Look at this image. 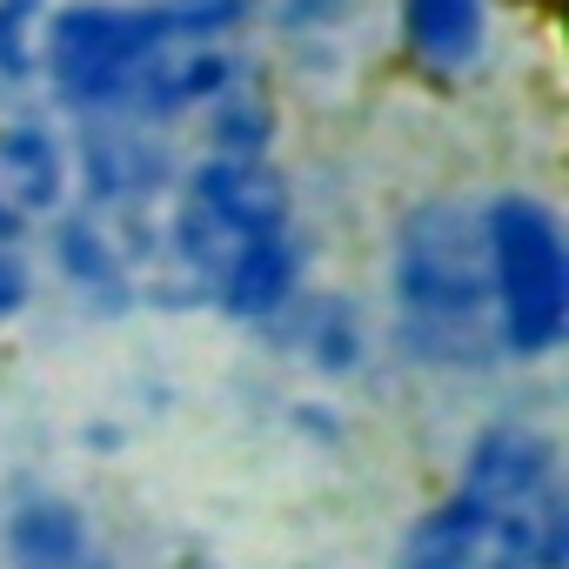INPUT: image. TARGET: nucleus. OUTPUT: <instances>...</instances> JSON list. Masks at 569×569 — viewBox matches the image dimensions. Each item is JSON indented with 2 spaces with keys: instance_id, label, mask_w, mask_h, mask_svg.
<instances>
[{
  "instance_id": "1",
  "label": "nucleus",
  "mask_w": 569,
  "mask_h": 569,
  "mask_svg": "<svg viewBox=\"0 0 569 569\" xmlns=\"http://www.w3.org/2000/svg\"><path fill=\"white\" fill-rule=\"evenodd\" d=\"M396 329L409 356L436 369H482L496 362V309H489V241L482 208L456 194H429L396 221L389 254Z\"/></svg>"
},
{
  "instance_id": "2",
  "label": "nucleus",
  "mask_w": 569,
  "mask_h": 569,
  "mask_svg": "<svg viewBox=\"0 0 569 569\" xmlns=\"http://www.w3.org/2000/svg\"><path fill=\"white\" fill-rule=\"evenodd\" d=\"M248 14V0H208V8H114V0H68L61 14H48L41 68L68 108H128L134 81L148 61H161L174 41L214 48Z\"/></svg>"
},
{
  "instance_id": "3",
  "label": "nucleus",
  "mask_w": 569,
  "mask_h": 569,
  "mask_svg": "<svg viewBox=\"0 0 569 569\" xmlns=\"http://www.w3.org/2000/svg\"><path fill=\"white\" fill-rule=\"evenodd\" d=\"M489 241V309L496 349L516 362H542L569 336V248L562 221L536 194H496L482 208Z\"/></svg>"
},
{
  "instance_id": "4",
  "label": "nucleus",
  "mask_w": 569,
  "mask_h": 569,
  "mask_svg": "<svg viewBox=\"0 0 569 569\" xmlns=\"http://www.w3.org/2000/svg\"><path fill=\"white\" fill-rule=\"evenodd\" d=\"M289 228V194L268 174V161H201L188 194H181V214H174V248L188 268L214 274L261 234H281Z\"/></svg>"
},
{
  "instance_id": "5",
  "label": "nucleus",
  "mask_w": 569,
  "mask_h": 569,
  "mask_svg": "<svg viewBox=\"0 0 569 569\" xmlns=\"http://www.w3.org/2000/svg\"><path fill=\"white\" fill-rule=\"evenodd\" d=\"M549 476H556V449L542 429L529 422H496L469 442L462 456V496H476L482 509L509 516V509H536L549 496Z\"/></svg>"
},
{
  "instance_id": "6",
  "label": "nucleus",
  "mask_w": 569,
  "mask_h": 569,
  "mask_svg": "<svg viewBox=\"0 0 569 569\" xmlns=\"http://www.w3.org/2000/svg\"><path fill=\"white\" fill-rule=\"evenodd\" d=\"M396 14H402V48L442 81L476 68L489 41V0H396Z\"/></svg>"
},
{
  "instance_id": "7",
  "label": "nucleus",
  "mask_w": 569,
  "mask_h": 569,
  "mask_svg": "<svg viewBox=\"0 0 569 569\" xmlns=\"http://www.w3.org/2000/svg\"><path fill=\"white\" fill-rule=\"evenodd\" d=\"M296 289H302V241H296L289 228L248 241V248L221 268V302H228V316H241V322L281 316V309L296 302Z\"/></svg>"
},
{
  "instance_id": "8",
  "label": "nucleus",
  "mask_w": 569,
  "mask_h": 569,
  "mask_svg": "<svg viewBox=\"0 0 569 569\" xmlns=\"http://www.w3.org/2000/svg\"><path fill=\"white\" fill-rule=\"evenodd\" d=\"M234 81H241V61L228 48H188V54L168 48L161 61H148V74L134 81L128 108L148 114V121H161V114H181L194 101H221Z\"/></svg>"
},
{
  "instance_id": "9",
  "label": "nucleus",
  "mask_w": 569,
  "mask_h": 569,
  "mask_svg": "<svg viewBox=\"0 0 569 569\" xmlns=\"http://www.w3.org/2000/svg\"><path fill=\"white\" fill-rule=\"evenodd\" d=\"M489 522H496V509H482L476 496L449 489L436 509H422L409 522V536L396 542V569H469L482 536H489Z\"/></svg>"
},
{
  "instance_id": "10",
  "label": "nucleus",
  "mask_w": 569,
  "mask_h": 569,
  "mask_svg": "<svg viewBox=\"0 0 569 569\" xmlns=\"http://www.w3.org/2000/svg\"><path fill=\"white\" fill-rule=\"evenodd\" d=\"M68 194V161L61 141L48 128H0V201H8L21 221L28 214H54Z\"/></svg>"
},
{
  "instance_id": "11",
  "label": "nucleus",
  "mask_w": 569,
  "mask_h": 569,
  "mask_svg": "<svg viewBox=\"0 0 569 569\" xmlns=\"http://www.w3.org/2000/svg\"><path fill=\"white\" fill-rule=\"evenodd\" d=\"M8 569H88V516L61 496H34L8 522Z\"/></svg>"
},
{
  "instance_id": "12",
  "label": "nucleus",
  "mask_w": 569,
  "mask_h": 569,
  "mask_svg": "<svg viewBox=\"0 0 569 569\" xmlns=\"http://www.w3.org/2000/svg\"><path fill=\"white\" fill-rule=\"evenodd\" d=\"M81 161H88V188L101 201H134V194L148 201L161 188V174H168L161 148L154 141H134V134H88Z\"/></svg>"
},
{
  "instance_id": "13",
  "label": "nucleus",
  "mask_w": 569,
  "mask_h": 569,
  "mask_svg": "<svg viewBox=\"0 0 569 569\" xmlns=\"http://www.w3.org/2000/svg\"><path fill=\"white\" fill-rule=\"evenodd\" d=\"M41 21L48 8L41 0H0V81H34L41 68Z\"/></svg>"
},
{
  "instance_id": "14",
  "label": "nucleus",
  "mask_w": 569,
  "mask_h": 569,
  "mask_svg": "<svg viewBox=\"0 0 569 569\" xmlns=\"http://www.w3.org/2000/svg\"><path fill=\"white\" fill-rule=\"evenodd\" d=\"M268 128H274L268 108H261L254 94L228 88V94H221V114H214V154H228V161H261Z\"/></svg>"
},
{
  "instance_id": "15",
  "label": "nucleus",
  "mask_w": 569,
  "mask_h": 569,
  "mask_svg": "<svg viewBox=\"0 0 569 569\" xmlns=\"http://www.w3.org/2000/svg\"><path fill=\"white\" fill-rule=\"evenodd\" d=\"M309 356L329 369V376H342V369H356L362 362V322H356V309L349 302H316V316H309Z\"/></svg>"
},
{
  "instance_id": "16",
  "label": "nucleus",
  "mask_w": 569,
  "mask_h": 569,
  "mask_svg": "<svg viewBox=\"0 0 569 569\" xmlns=\"http://www.w3.org/2000/svg\"><path fill=\"white\" fill-rule=\"evenodd\" d=\"M61 268L81 281V289H121V261H114V248L88 221H68L61 228Z\"/></svg>"
},
{
  "instance_id": "17",
  "label": "nucleus",
  "mask_w": 569,
  "mask_h": 569,
  "mask_svg": "<svg viewBox=\"0 0 569 569\" xmlns=\"http://www.w3.org/2000/svg\"><path fill=\"white\" fill-rule=\"evenodd\" d=\"M529 569H569V516H562L556 489H549V502H542V516H536V549H529Z\"/></svg>"
},
{
  "instance_id": "18",
  "label": "nucleus",
  "mask_w": 569,
  "mask_h": 569,
  "mask_svg": "<svg viewBox=\"0 0 569 569\" xmlns=\"http://www.w3.org/2000/svg\"><path fill=\"white\" fill-rule=\"evenodd\" d=\"M356 0H274V21L281 34H316V28H336Z\"/></svg>"
},
{
  "instance_id": "19",
  "label": "nucleus",
  "mask_w": 569,
  "mask_h": 569,
  "mask_svg": "<svg viewBox=\"0 0 569 569\" xmlns=\"http://www.w3.org/2000/svg\"><path fill=\"white\" fill-rule=\"evenodd\" d=\"M28 289H34V274L14 248H0V316H21L28 309Z\"/></svg>"
},
{
  "instance_id": "20",
  "label": "nucleus",
  "mask_w": 569,
  "mask_h": 569,
  "mask_svg": "<svg viewBox=\"0 0 569 569\" xmlns=\"http://www.w3.org/2000/svg\"><path fill=\"white\" fill-rule=\"evenodd\" d=\"M14 234H21V214H14L8 201H0V248H14Z\"/></svg>"
},
{
  "instance_id": "21",
  "label": "nucleus",
  "mask_w": 569,
  "mask_h": 569,
  "mask_svg": "<svg viewBox=\"0 0 569 569\" xmlns=\"http://www.w3.org/2000/svg\"><path fill=\"white\" fill-rule=\"evenodd\" d=\"M148 8H208V0H148Z\"/></svg>"
}]
</instances>
